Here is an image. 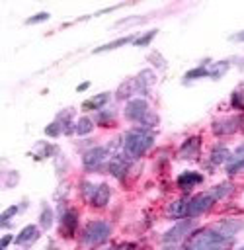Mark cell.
<instances>
[{"mask_svg": "<svg viewBox=\"0 0 244 250\" xmlns=\"http://www.w3.org/2000/svg\"><path fill=\"white\" fill-rule=\"evenodd\" d=\"M152 135H148L142 129H131L123 139V154L129 160H139L144 156V152L152 146Z\"/></svg>", "mask_w": 244, "mask_h": 250, "instance_id": "cell-1", "label": "cell"}, {"mask_svg": "<svg viewBox=\"0 0 244 250\" xmlns=\"http://www.w3.org/2000/svg\"><path fill=\"white\" fill-rule=\"evenodd\" d=\"M230 240L232 238H224L219 232H215L213 229H205V230H199L191 238V242L185 250H226Z\"/></svg>", "mask_w": 244, "mask_h": 250, "instance_id": "cell-2", "label": "cell"}, {"mask_svg": "<svg viewBox=\"0 0 244 250\" xmlns=\"http://www.w3.org/2000/svg\"><path fill=\"white\" fill-rule=\"evenodd\" d=\"M109 234H111V225L103 219H94L84 225L80 240L86 246H98V244H103L109 238Z\"/></svg>", "mask_w": 244, "mask_h": 250, "instance_id": "cell-3", "label": "cell"}, {"mask_svg": "<svg viewBox=\"0 0 244 250\" xmlns=\"http://www.w3.org/2000/svg\"><path fill=\"white\" fill-rule=\"evenodd\" d=\"M193 229V221L191 219H180L172 229H168L162 236V244L164 250H178L182 240L187 236V232Z\"/></svg>", "mask_w": 244, "mask_h": 250, "instance_id": "cell-4", "label": "cell"}, {"mask_svg": "<svg viewBox=\"0 0 244 250\" xmlns=\"http://www.w3.org/2000/svg\"><path fill=\"white\" fill-rule=\"evenodd\" d=\"M215 201H217V197H215L213 191L195 193V195L189 199V203H187V217H199V215L207 213V211L213 207Z\"/></svg>", "mask_w": 244, "mask_h": 250, "instance_id": "cell-5", "label": "cell"}, {"mask_svg": "<svg viewBox=\"0 0 244 250\" xmlns=\"http://www.w3.org/2000/svg\"><path fill=\"white\" fill-rule=\"evenodd\" d=\"M148 111H150V109H148V104H146V100H142V98H133V100H129L127 105H125V117H127L129 121H139V123H142V119L146 117Z\"/></svg>", "mask_w": 244, "mask_h": 250, "instance_id": "cell-6", "label": "cell"}, {"mask_svg": "<svg viewBox=\"0 0 244 250\" xmlns=\"http://www.w3.org/2000/svg\"><path fill=\"white\" fill-rule=\"evenodd\" d=\"M105 160H107V146H94V148H88V150L82 154V164H84L88 170L100 168Z\"/></svg>", "mask_w": 244, "mask_h": 250, "instance_id": "cell-7", "label": "cell"}, {"mask_svg": "<svg viewBox=\"0 0 244 250\" xmlns=\"http://www.w3.org/2000/svg\"><path fill=\"white\" fill-rule=\"evenodd\" d=\"M76 229H78V213L74 209H64L62 215H61V219H59V230H61V234L66 236V238L68 236H74Z\"/></svg>", "mask_w": 244, "mask_h": 250, "instance_id": "cell-8", "label": "cell"}, {"mask_svg": "<svg viewBox=\"0 0 244 250\" xmlns=\"http://www.w3.org/2000/svg\"><path fill=\"white\" fill-rule=\"evenodd\" d=\"M211 229H213L215 232H219L221 236H224V238H232L240 229H244V223L238 221V219H221V221L215 223Z\"/></svg>", "mask_w": 244, "mask_h": 250, "instance_id": "cell-9", "label": "cell"}, {"mask_svg": "<svg viewBox=\"0 0 244 250\" xmlns=\"http://www.w3.org/2000/svg\"><path fill=\"white\" fill-rule=\"evenodd\" d=\"M199 148H201V137H199V135H197V137H189V139H185V141L180 145L178 156H180L182 160H193V158H197Z\"/></svg>", "mask_w": 244, "mask_h": 250, "instance_id": "cell-10", "label": "cell"}, {"mask_svg": "<svg viewBox=\"0 0 244 250\" xmlns=\"http://www.w3.org/2000/svg\"><path fill=\"white\" fill-rule=\"evenodd\" d=\"M238 123H240V121H238L236 117H223V119L213 121L211 129H213L215 135L224 137V135H232V133H236V131H238Z\"/></svg>", "mask_w": 244, "mask_h": 250, "instance_id": "cell-11", "label": "cell"}, {"mask_svg": "<svg viewBox=\"0 0 244 250\" xmlns=\"http://www.w3.org/2000/svg\"><path fill=\"white\" fill-rule=\"evenodd\" d=\"M129 164H131V160H129L125 154H113V158L109 160L107 168H109V172H111V176H113V178L123 180V178H125V174L129 172Z\"/></svg>", "mask_w": 244, "mask_h": 250, "instance_id": "cell-12", "label": "cell"}, {"mask_svg": "<svg viewBox=\"0 0 244 250\" xmlns=\"http://www.w3.org/2000/svg\"><path fill=\"white\" fill-rule=\"evenodd\" d=\"M201 182H203V176H201L199 172H193V170H185V172H182V174L178 176V180H176V186H178L180 189L187 191V189H191V188L199 186Z\"/></svg>", "mask_w": 244, "mask_h": 250, "instance_id": "cell-13", "label": "cell"}, {"mask_svg": "<svg viewBox=\"0 0 244 250\" xmlns=\"http://www.w3.org/2000/svg\"><path fill=\"white\" fill-rule=\"evenodd\" d=\"M109 197H111V189H109V186H107V184H100V186H96V191H94L90 203H92L94 207L102 209V207H105V205L109 203Z\"/></svg>", "mask_w": 244, "mask_h": 250, "instance_id": "cell-14", "label": "cell"}, {"mask_svg": "<svg viewBox=\"0 0 244 250\" xmlns=\"http://www.w3.org/2000/svg\"><path fill=\"white\" fill-rule=\"evenodd\" d=\"M187 203H189L187 199H176V201H172L168 205V209H166V215L170 219H174V221L185 219L187 217Z\"/></svg>", "mask_w": 244, "mask_h": 250, "instance_id": "cell-15", "label": "cell"}, {"mask_svg": "<svg viewBox=\"0 0 244 250\" xmlns=\"http://www.w3.org/2000/svg\"><path fill=\"white\" fill-rule=\"evenodd\" d=\"M230 68V62L228 61H217V62H211L207 66V76H211L213 80H219L223 78Z\"/></svg>", "mask_w": 244, "mask_h": 250, "instance_id": "cell-16", "label": "cell"}, {"mask_svg": "<svg viewBox=\"0 0 244 250\" xmlns=\"http://www.w3.org/2000/svg\"><path fill=\"white\" fill-rule=\"evenodd\" d=\"M209 160H211L213 164H226V162L230 160V150H228L226 146H223V145H217V146L211 148Z\"/></svg>", "mask_w": 244, "mask_h": 250, "instance_id": "cell-17", "label": "cell"}, {"mask_svg": "<svg viewBox=\"0 0 244 250\" xmlns=\"http://www.w3.org/2000/svg\"><path fill=\"white\" fill-rule=\"evenodd\" d=\"M107 100H109V94H107V92H103V94H96V96H92V98L84 100V102H82V107H84L86 111L102 109V105H103V104H107Z\"/></svg>", "mask_w": 244, "mask_h": 250, "instance_id": "cell-18", "label": "cell"}, {"mask_svg": "<svg viewBox=\"0 0 244 250\" xmlns=\"http://www.w3.org/2000/svg\"><path fill=\"white\" fill-rule=\"evenodd\" d=\"M127 43H135V37H133V35L119 37V39L109 41V43H105V45H102V47H96V49H94V53H105V51H113V49L123 47V45H127Z\"/></svg>", "mask_w": 244, "mask_h": 250, "instance_id": "cell-19", "label": "cell"}, {"mask_svg": "<svg viewBox=\"0 0 244 250\" xmlns=\"http://www.w3.org/2000/svg\"><path fill=\"white\" fill-rule=\"evenodd\" d=\"M35 236H37V227L35 225H27V227H23L21 230H20V234L16 236V244H25V242H31V240H35Z\"/></svg>", "mask_w": 244, "mask_h": 250, "instance_id": "cell-20", "label": "cell"}, {"mask_svg": "<svg viewBox=\"0 0 244 250\" xmlns=\"http://www.w3.org/2000/svg\"><path fill=\"white\" fill-rule=\"evenodd\" d=\"M137 82H139L141 90H148L150 86H154V82H156V76H154V72H152V70L144 68V70H141V72H139V76H137Z\"/></svg>", "mask_w": 244, "mask_h": 250, "instance_id": "cell-21", "label": "cell"}, {"mask_svg": "<svg viewBox=\"0 0 244 250\" xmlns=\"http://www.w3.org/2000/svg\"><path fill=\"white\" fill-rule=\"evenodd\" d=\"M53 219H55L53 209L47 203H43V209H41V215H39V227L45 229V230H49L53 227Z\"/></svg>", "mask_w": 244, "mask_h": 250, "instance_id": "cell-22", "label": "cell"}, {"mask_svg": "<svg viewBox=\"0 0 244 250\" xmlns=\"http://www.w3.org/2000/svg\"><path fill=\"white\" fill-rule=\"evenodd\" d=\"M92 129H94V121L90 119V117H80L78 121H76V127H74V131H76V135H88V133H92Z\"/></svg>", "mask_w": 244, "mask_h": 250, "instance_id": "cell-23", "label": "cell"}, {"mask_svg": "<svg viewBox=\"0 0 244 250\" xmlns=\"http://www.w3.org/2000/svg\"><path fill=\"white\" fill-rule=\"evenodd\" d=\"M203 76H207V66H205V64H199L197 68H191V70H187V72L183 74V80H185V82H189V80H195V78H203Z\"/></svg>", "mask_w": 244, "mask_h": 250, "instance_id": "cell-24", "label": "cell"}, {"mask_svg": "<svg viewBox=\"0 0 244 250\" xmlns=\"http://www.w3.org/2000/svg\"><path fill=\"white\" fill-rule=\"evenodd\" d=\"M211 191L215 193V197H217V199H223L224 195H228V193L232 191V182H223V184L215 186Z\"/></svg>", "mask_w": 244, "mask_h": 250, "instance_id": "cell-25", "label": "cell"}, {"mask_svg": "<svg viewBox=\"0 0 244 250\" xmlns=\"http://www.w3.org/2000/svg\"><path fill=\"white\" fill-rule=\"evenodd\" d=\"M224 166H226V172L232 176V174H236V172H240V170L244 168V158H236V156H230V160H228Z\"/></svg>", "mask_w": 244, "mask_h": 250, "instance_id": "cell-26", "label": "cell"}, {"mask_svg": "<svg viewBox=\"0 0 244 250\" xmlns=\"http://www.w3.org/2000/svg\"><path fill=\"white\" fill-rule=\"evenodd\" d=\"M61 133H62V125H61V121H59V119H55L53 123H49V125L45 127V135H47V137H51V139L59 137Z\"/></svg>", "mask_w": 244, "mask_h": 250, "instance_id": "cell-27", "label": "cell"}, {"mask_svg": "<svg viewBox=\"0 0 244 250\" xmlns=\"http://www.w3.org/2000/svg\"><path fill=\"white\" fill-rule=\"evenodd\" d=\"M156 31H158V29H150L148 33H142L141 37L135 39V45H137V47H146V45L156 37Z\"/></svg>", "mask_w": 244, "mask_h": 250, "instance_id": "cell-28", "label": "cell"}, {"mask_svg": "<svg viewBox=\"0 0 244 250\" xmlns=\"http://www.w3.org/2000/svg\"><path fill=\"white\" fill-rule=\"evenodd\" d=\"M47 20H49V12H39V14L31 16V18H27L25 23H27V25H33V23H37V21H47Z\"/></svg>", "mask_w": 244, "mask_h": 250, "instance_id": "cell-29", "label": "cell"}, {"mask_svg": "<svg viewBox=\"0 0 244 250\" xmlns=\"http://www.w3.org/2000/svg\"><path fill=\"white\" fill-rule=\"evenodd\" d=\"M150 61H156L154 66H158V68H164V66H166V61H164V59L160 57V53H156V51H152V53L148 55V62H150Z\"/></svg>", "mask_w": 244, "mask_h": 250, "instance_id": "cell-30", "label": "cell"}, {"mask_svg": "<svg viewBox=\"0 0 244 250\" xmlns=\"http://www.w3.org/2000/svg\"><path fill=\"white\" fill-rule=\"evenodd\" d=\"M18 180H20L18 178V172H14V170L8 172V176H6V188H14L18 184Z\"/></svg>", "mask_w": 244, "mask_h": 250, "instance_id": "cell-31", "label": "cell"}, {"mask_svg": "<svg viewBox=\"0 0 244 250\" xmlns=\"http://www.w3.org/2000/svg\"><path fill=\"white\" fill-rule=\"evenodd\" d=\"M18 213V207L14 205V207H10V209H6L4 213H2V227H6L8 225V219L12 217V215H16Z\"/></svg>", "mask_w": 244, "mask_h": 250, "instance_id": "cell-32", "label": "cell"}, {"mask_svg": "<svg viewBox=\"0 0 244 250\" xmlns=\"http://www.w3.org/2000/svg\"><path fill=\"white\" fill-rule=\"evenodd\" d=\"M12 240H14V238H12L10 234H4V236H2V240H0V248H2V250H6V248H8V244H10Z\"/></svg>", "mask_w": 244, "mask_h": 250, "instance_id": "cell-33", "label": "cell"}, {"mask_svg": "<svg viewBox=\"0 0 244 250\" xmlns=\"http://www.w3.org/2000/svg\"><path fill=\"white\" fill-rule=\"evenodd\" d=\"M94 250H115V244L103 242V244H98V248H94Z\"/></svg>", "mask_w": 244, "mask_h": 250, "instance_id": "cell-34", "label": "cell"}, {"mask_svg": "<svg viewBox=\"0 0 244 250\" xmlns=\"http://www.w3.org/2000/svg\"><path fill=\"white\" fill-rule=\"evenodd\" d=\"M111 115H113V113H100V115H98V119L102 121V125H105V123L111 119Z\"/></svg>", "mask_w": 244, "mask_h": 250, "instance_id": "cell-35", "label": "cell"}, {"mask_svg": "<svg viewBox=\"0 0 244 250\" xmlns=\"http://www.w3.org/2000/svg\"><path fill=\"white\" fill-rule=\"evenodd\" d=\"M234 156H236V158H244V143L234 150Z\"/></svg>", "mask_w": 244, "mask_h": 250, "instance_id": "cell-36", "label": "cell"}, {"mask_svg": "<svg viewBox=\"0 0 244 250\" xmlns=\"http://www.w3.org/2000/svg\"><path fill=\"white\" fill-rule=\"evenodd\" d=\"M88 88H90V82H88V80H86V82H80V84L76 86L78 92H84V90H88Z\"/></svg>", "mask_w": 244, "mask_h": 250, "instance_id": "cell-37", "label": "cell"}, {"mask_svg": "<svg viewBox=\"0 0 244 250\" xmlns=\"http://www.w3.org/2000/svg\"><path fill=\"white\" fill-rule=\"evenodd\" d=\"M232 39H234V41H244V31L234 33V35H232Z\"/></svg>", "mask_w": 244, "mask_h": 250, "instance_id": "cell-38", "label": "cell"}, {"mask_svg": "<svg viewBox=\"0 0 244 250\" xmlns=\"http://www.w3.org/2000/svg\"><path fill=\"white\" fill-rule=\"evenodd\" d=\"M119 250H131V244H123Z\"/></svg>", "mask_w": 244, "mask_h": 250, "instance_id": "cell-39", "label": "cell"}, {"mask_svg": "<svg viewBox=\"0 0 244 250\" xmlns=\"http://www.w3.org/2000/svg\"><path fill=\"white\" fill-rule=\"evenodd\" d=\"M238 250H244V246H242V248H238Z\"/></svg>", "mask_w": 244, "mask_h": 250, "instance_id": "cell-40", "label": "cell"}]
</instances>
